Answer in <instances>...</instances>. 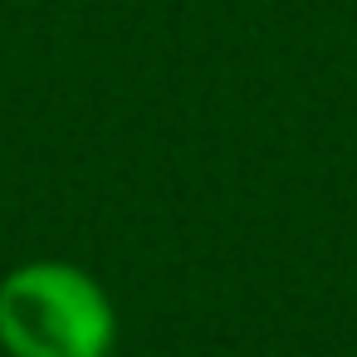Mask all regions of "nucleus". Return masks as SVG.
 Instances as JSON below:
<instances>
[{"label": "nucleus", "instance_id": "1", "mask_svg": "<svg viewBox=\"0 0 357 357\" xmlns=\"http://www.w3.org/2000/svg\"><path fill=\"white\" fill-rule=\"evenodd\" d=\"M118 308L108 289L69 259H30L0 279V352L6 357H108Z\"/></svg>", "mask_w": 357, "mask_h": 357}]
</instances>
